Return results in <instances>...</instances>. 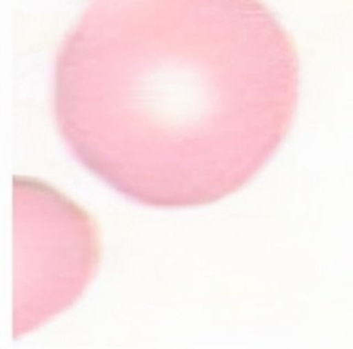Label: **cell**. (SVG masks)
Returning <instances> with one entry per match:
<instances>
[{
    "mask_svg": "<svg viewBox=\"0 0 353 349\" xmlns=\"http://www.w3.org/2000/svg\"><path fill=\"white\" fill-rule=\"evenodd\" d=\"M294 92V50L263 0H88L54 65L73 156L152 207L204 206L248 183Z\"/></svg>",
    "mask_w": 353,
    "mask_h": 349,
    "instance_id": "obj_1",
    "label": "cell"
}]
</instances>
